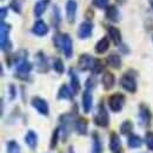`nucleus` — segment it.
I'll return each mask as SVG.
<instances>
[{
	"label": "nucleus",
	"instance_id": "obj_30",
	"mask_svg": "<svg viewBox=\"0 0 153 153\" xmlns=\"http://www.w3.org/2000/svg\"><path fill=\"white\" fill-rule=\"evenodd\" d=\"M93 5L100 10L107 8L108 7V0H93Z\"/></svg>",
	"mask_w": 153,
	"mask_h": 153
},
{
	"label": "nucleus",
	"instance_id": "obj_9",
	"mask_svg": "<svg viewBox=\"0 0 153 153\" xmlns=\"http://www.w3.org/2000/svg\"><path fill=\"white\" fill-rule=\"evenodd\" d=\"M92 30H93V25L88 21L82 22L79 26V31H78V36L80 39H86L88 38L92 34Z\"/></svg>",
	"mask_w": 153,
	"mask_h": 153
},
{
	"label": "nucleus",
	"instance_id": "obj_35",
	"mask_svg": "<svg viewBox=\"0 0 153 153\" xmlns=\"http://www.w3.org/2000/svg\"><path fill=\"white\" fill-rule=\"evenodd\" d=\"M6 13H7V8L2 7V8H1V21H4V18H5Z\"/></svg>",
	"mask_w": 153,
	"mask_h": 153
},
{
	"label": "nucleus",
	"instance_id": "obj_17",
	"mask_svg": "<svg viewBox=\"0 0 153 153\" xmlns=\"http://www.w3.org/2000/svg\"><path fill=\"white\" fill-rule=\"evenodd\" d=\"M25 141L26 144L30 146V149L34 150L37 147V144H38V138H37V134L34 131H28L26 137H25Z\"/></svg>",
	"mask_w": 153,
	"mask_h": 153
},
{
	"label": "nucleus",
	"instance_id": "obj_34",
	"mask_svg": "<svg viewBox=\"0 0 153 153\" xmlns=\"http://www.w3.org/2000/svg\"><path fill=\"white\" fill-rule=\"evenodd\" d=\"M11 7L17 12V13H20V10H21V6L19 5V1L16 0V1H12L11 2Z\"/></svg>",
	"mask_w": 153,
	"mask_h": 153
},
{
	"label": "nucleus",
	"instance_id": "obj_2",
	"mask_svg": "<svg viewBox=\"0 0 153 153\" xmlns=\"http://www.w3.org/2000/svg\"><path fill=\"white\" fill-rule=\"evenodd\" d=\"M124 102H125V97L120 93H115L108 99V106L113 112H120L124 106Z\"/></svg>",
	"mask_w": 153,
	"mask_h": 153
},
{
	"label": "nucleus",
	"instance_id": "obj_31",
	"mask_svg": "<svg viewBox=\"0 0 153 153\" xmlns=\"http://www.w3.org/2000/svg\"><path fill=\"white\" fill-rule=\"evenodd\" d=\"M53 68L57 71L58 73H62L64 72V64H62L61 59H56V61L53 64Z\"/></svg>",
	"mask_w": 153,
	"mask_h": 153
},
{
	"label": "nucleus",
	"instance_id": "obj_18",
	"mask_svg": "<svg viewBox=\"0 0 153 153\" xmlns=\"http://www.w3.org/2000/svg\"><path fill=\"white\" fill-rule=\"evenodd\" d=\"M108 47H110V41H108V39L102 38L97 42L96 52L97 53H99V54H102V53H105V52L108 50Z\"/></svg>",
	"mask_w": 153,
	"mask_h": 153
},
{
	"label": "nucleus",
	"instance_id": "obj_37",
	"mask_svg": "<svg viewBox=\"0 0 153 153\" xmlns=\"http://www.w3.org/2000/svg\"><path fill=\"white\" fill-rule=\"evenodd\" d=\"M68 153H73V149H72V147L70 149V152H68Z\"/></svg>",
	"mask_w": 153,
	"mask_h": 153
},
{
	"label": "nucleus",
	"instance_id": "obj_23",
	"mask_svg": "<svg viewBox=\"0 0 153 153\" xmlns=\"http://www.w3.org/2000/svg\"><path fill=\"white\" fill-rule=\"evenodd\" d=\"M127 144H128V146H130L131 149H137V147H140V146H141L143 140H141V138H140L139 135H137V134H131L130 138H128V140H127Z\"/></svg>",
	"mask_w": 153,
	"mask_h": 153
},
{
	"label": "nucleus",
	"instance_id": "obj_3",
	"mask_svg": "<svg viewBox=\"0 0 153 153\" xmlns=\"http://www.w3.org/2000/svg\"><path fill=\"white\" fill-rule=\"evenodd\" d=\"M31 70H32V65L26 59H21L17 64V76L20 79H27Z\"/></svg>",
	"mask_w": 153,
	"mask_h": 153
},
{
	"label": "nucleus",
	"instance_id": "obj_28",
	"mask_svg": "<svg viewBox=\"0 0 153 153\" xmlns=\"http://www.w3.org/2000/svg\"><path fill=\"white\" fill-rule=\"evenodd\" d=\"M7 153H20V147L19 145L16 141H10L7 144Z\"/></svg>",
	"mask_w": 153,
	"mask_h": 153
},
{
	"label": "nucleus",
	"instance_id": "obj_20",
	"mask_svg": "<svg viewBox=\"0 0 153 153\" xmlns=\"http://www.w3.org/2000/svg\"><path fill=\"white\" fill-rule=\"evenodd\" d=\"M108 34H110L112 41L114 42L115 45H119V44L121 42V34H120V31H119L117 27L110 26V27H108Z\"/></svg>",
	"mask_w": 153,
	"mask_h": 153
},
{
	"label": "nucleus",
	"instance_id": "obj_8",
	"mask_svg": "<svg viewBox=\"0 0 153 153\" xmlns=\"http://www.w3.org/2000/svg\"><path fill=\"white\" fill-rule=\"evenodd\" d=\"M94 61L96 59L88 56V54H82L79 58V67L82 71H87V70H93L94 66Z\"/></svg>",
	"mask_w": 153,
	"mask_h": 153
},
{
	"label": "nucleus",
	"instance_id": "obj_27",
	"mask_svg": "<svg viewBox=\"0 0 153 153\" xmlns=\"http://www.w3.org/2000/svg\"><path fill=\"white\" fill-rule=\"evenodd\" d=\"M101 143H100V139L98 137V134L94 132L93 133V150L92 153H101Z\"/></svg>",
	"mask_w": 153,
	"mask_h": 153
},
{
	"label": "nucleus",
	"instance_id": "obj_24",
	"mask_svg": "<svg viewBox=\"0 0 153 153\" xmlns=\"http://www.w3.org/2000/svg\"><path fill=\"white\" fill-rule=\"evenodd\" d=\"M107 62L113 68H120L121 67V59L118 54H110L107 58Z\"/></svg>",
	"mask_w": 153,
	"mask_h": 153
},
{
	"label": "nucleus",
	"instance_id": "obj_11",
	"mask_svg": "<svg viewBox=\"0 0 153 153\" xmlns=\"http://www.w3.org/2000/svg\"><path fill=\"white\" fill-rule=\"evenodd\" d=\"M33 33L36 36H39V37H44L47 34L48 32V27L47 25L42 21V20H38L37 22H34V26H33Z\"/></svg>",
	"mask_w": 153,
	"mask_h": 153
},
{
	"label": "nucleus",
	"instance_id": "obj_19",
	"mask_svg": "<svg viewBox=\"0 0 153 153\" xmlns=\"http://www.w3.org/2000/svg\"><path fill=\"white\" fill-rule=\"evenodd\" d=\"M139 118H140V123H141V125H149V124H150V120H151V113H150L149 108L141 106V107H140Z\"/></svg>",
	"mask_w": 153,
	"mask_h": 153
},
{
	"label": "nucleus",
	"instance_id": "obj_25",
	"mask_svg": "<svg viewBox=\"0 0 153 153\" xmlns=\"http://www.w3.org/2000/svg\"><path fill=\"white\" fill-rule=\"evenodd\" d=\"M47 8V1L46 0H41V1H38L34 6V16L36 17H40Z\"/></svg>",
	"mask_w": 153,
	"mask_h": 153
},
{
	"label": "nucleus",
	"instance_id": "obj_6",
	"mask_svg": "<svg viewBox=\"0 0 153 153\" xmlns=\"http://www.w3.org/2000/svg\"><path fill=\"white\" fill-rule=\"evenodd\" d=\"M120 84H121V87L124 90H126L127 92H131L134 93L137 91V82H135V79L131 74H125V76L121 78L120 80Z\"/></svg>",
	"mask_w": 153,
	"mask_h": 153
},
{
	"label": "nucleus",
	"instance_id": "obj_36",
	"mask_svg": "<svg viewBox=\"0 0 153 153\" xmlns=\"http://www.w3.org/2000/svg\"><path fill=\"white\" fill-rule=\"evenodd\" d=\"M149 2H150V5H151V7L153 8V0H149Z\"/></svg>",
	"mask_w": 153,
	"mask_h": 153
},
{
	"label": "nucleus",
	"instance_id": "obj_4",
	"mask_svg": "<svg viewBox=\"0 0 153 153\" xmlns=\"http://www.w3.org/2000/svg\"><path fill=\"white\" fill-rule=\"evenodd\" d=\"M8 31H10V26L7 24H5L4 21H1V50L5 52H8L11 50V41L8 39Z\"/></svg>",
	"mask_w": 153,
	"mask_h": 153
},
{
	"label": "nucleus",
	"instance_id": "obj_26",
	"mask_svg": "<svg viewBox=\"0 0 153 153\" xmlns=\"http://www.w3.org/2000/svg\"><path fill=\"white\" fill-rule=\"evenodd\" d=\"M133 130V124L130 120H125L120 126V132L123 134H130Z\"/></svg>",
	"mask_w": 153,
	"mask_h": 153
},
{
	"label": "nucleus",
	"instance_id": "obj_12",
	"mask_svg": "<svg viewBox=\"0 0 153 153\" xmlns=\"http://www.w3.org/2000/svg\"><path fill=\"white\" fill-rule=\"evenodd\" d=\"M82 107H84L85 113H90L92 108V94L90 90H86L82 94Z\"/></svg>",
	"mask_w": 153,
	"mask_h": 153
},
{
	"label": "nucleus",
	"instance_id": "obj_7",
	"mask_svg": "<svg viewBox=\"0 0 153 153\" xmlns=\"http://www.w3.org/2000/svg\"><path fill=\"white\" fill-rule=\"evenodd\" d=\"M32 106L38 111L40 114L42 115L48 114V105H47V102L44 99H41L39 97H34L32 99Z\"/></svg>",
	"mask_w": 153,
	"mask_h": 153
},
{
	"label": "nucleus",
	"instance_id": "obj_33",
	"mask_svg": "<svg viewBox=\"0 0 153 153\" xmlns=\"http://www.w3.org/2000/svg\"><path fill=\"white\" fill-rule=\"evenodd\" d=\"M58 135H59V128L54 130V132H53V135H52V140H51V149H53V147H56V146H57Z\"/></svg>",
	"mask_w": 153,
	"mask_h": 153
},
{
	"label": "nucleus",
	"instance_id": "obj_15",
	"mask_svg": "<svg viewBox=\"0 0 153 153\" xmlns=\"http://www.w3.org/2000/svg\"><path fill=\"white\" fill-rule=\"evenodd\" d=\"M73 94H74V92L72 88H70L67 85H62L59 90L58 99H72Z\"/></svg>",
	"mask_w": 153,
	"mask_h": 153
},
{
	"label": "nucleus",
	"instance_id": "obj_14",
	"mask_svg": "<svg viewBox=\"0 0 153 153\" xmlns=\"http://www.w3.org/2000/svg\"><path fill=\"white\" fill-rule=\"evenodd\" d=\"M106 18L113 22H117L118 20L120 19V16H119V11L118 8L115 7L114 5H110L107 8H106Z\"/></svg>",
	"mask_w": 153,
	"mask_h": 153
},
{
	"label": "nucleus",
	"instance_id": "obj_5",
	"mask_svg": "<svg viewBox=\"0 0 153 153\" xmlns=\"http://www.w3.org/2000/svg\"><path fill=\"white\" fill-rule=\"evenodd\" d=\"M59 48L62 50V52L66 56V58L72 57V54H73V42H72V39L68 34H62L61 44H60Z\"/></svg>",
	"mask_w": 153,
	"mask_h": 153
},
{
	"label": "nucleus",
	"instance_id": "obj_32",
	"mask_svg": "<svg viewBox=\"0 0 153 153\" xmlns=\"http://www.w3.org/2000/svg\"><path fill=\"white\" fill-rule=\"evenodd\" d=\"M146 145L149 150L153 152V132H147L146 133Z\"/></svg>",
	"mask_w": 153,
	"mask_h": 153
},
{
	"label": "nucleus",
	"instance_id": "obj_29",
	"mask_svg": "<svg viewBox=\"0 0 153 153\" xmlns=\"http://www.w3.org/2000/svg\"><path fill=\"white\" fill-rule=\"evenodd\" d=\"M92 71H93L96 74H98V73H100V72L104 71V64H102L101 60L96 59V61H94V66H93V70H92Z\"/></svg>",
	"mask_w": 153,
	"mask_h": 153
},
{
	"label": "nucleus",
	"instance_id": "obj_10",
	"mask_svg": "<svg viewBox=\"0 0 153 153\" xmlns=\"http://www.w3.org/2000/svg\"><path fill=\"white\" fill-rule=\"evenodd\" d=\"M66 16L68 22H74L76 16V0H68L66 5Z\"/></svg>",
	"mask_w": 153,
	"mask_h": 153
},
{
	"label": "nucleus",
	"instance_id": "obj_22",
	"mask_svg": "<svg viewBox=\"0 0 153 153\" xmlns=\"http://www.w3.org/2000/svg\"><path fill=\"white\" fill-rule=\"evenodd\" d=\"M76 132L79 134H82V135H85V134L87 133V121H86V119H84V118H80V119H78L76 121Z\"/></svg>",
	"mask_w": 153,
	"mask_h": 153
},
{
	"label": "nucleus",
	"instance_id": "obj_1",
	"mask_svg": "<svg viewBox=\"0 0 153 153\" xmlns=\"http://www.w3.org/2000/svg\"><path fill=\"white\" fill-rule=\"evenodd\" d=\"M94 123H96V125L100 126V127H106L108 125V123H110L108 113H107L104 104H99L98 113L94 115Z\"/></svg>",
	"mask_w": 153,
	"mask_h": 153
},
{
	"label": "nucleus",
	"instance_id": "obj_13",
	"mask_svg": "<svg viewBox=\"0 0 153 153\" xmlns=\"http://www.w3.org/2000/svg\"><path fill=\"white\" fill-rule=\"evenodd\" d=\"M110 149L113 153H119L121 150V141L117 133H112L110 139Z\"/></svg>",
	"mask_w": 153,
	"mask_h": 153
},
{
	"label": "nucleus",
	"instance_id": "obj_16",
	"mask_svg": "<svg viewBox=\"0 0 153 153\" xmlns=\"http://www.w3.org/2000/svg\"><path fill=\"white\" fill-rule=\"evenodd\" d=\"M101 82H102V86L105 90H111L114 85V76L110 72H106L104 76H102V79H101Z\"/></svg>",
	"mask_w": 153,
	"mask_h": 153
},
{
	"label": "nucleus",
	"instance_id": "obj_21",
	"mask_svg": "<svg viewBox=\"0 0 153 153\" xmlns=\"http://www.w3.org/2000/svg\"><path fill=\"white\" fill-rule=\"evenodd\" d=\"M70 76H71V88L73 90L74 93H78L80 90V81L79 78L76 74V72L73 70H70Z\"/></svg>",
	"mask_w": 153,
	"mask_h": 153
}]
</instances>
